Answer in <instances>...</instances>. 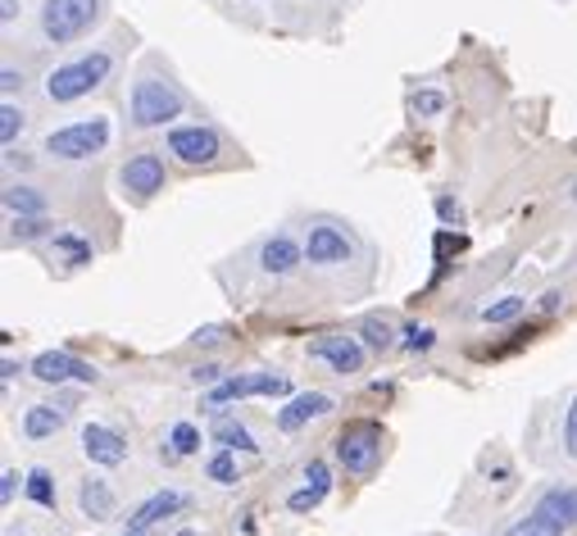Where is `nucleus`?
<instances>
[{"instance_id": "1", "label": "nucleus", "mask_w": 577, "mask_h": 536, "mask_svg": "<svg viewBox=\"0 0 577 536\" xmlns=\"http://www.w3.org/2000/svg\"><path fill=\"white\" fill-rule=\"evenodd\" d=\"M110 73H114V55L110 51H91L82 60L60 64L51 78H45V95H51L55 105H73V101H82V95H91Z\"/></svg>"}, {"instance_id": "2", "label": "nucleus", "mask_w": 577, "mask_h": 536, "mask_svg": "<svg viewBox=\"0 0 577 536\" xmlns=\"http://www.w3.org/2000/svg\"><path fill=\"white\" fill-rule=\"evenodd\" d=\"M101 10H105V0H45L41 6V37L51 45H73L101 23Z\"/></svg>"}, {"instance_id": "3", "label": "nucleus", "mask_w": 577, "mask_h": 536, "mask_svg": "<svg viewBox=\"0 0 577 536\" xmlns=\"http://www.w3.org/2000/svg\"><path fill=\"white\" fill-rule=\"evenodd\" d=\"M128 110H132L136 128H164L186 110V95L164 78H136L132 95H128Z\"/></svg>"}, {"instance_id": "4", "label": "nucleus", "mask_w": 577, "mask_h": 536, "mask_svg": "<svg viewBox=\"0 0 577 536\" xmlns=\"http://www.w3.org/2000/svg\"><path fill=\"white\" fill-rule=\"evenodd\" d=\"M105 145H110V119L91 114V119H78V123L55 128L51 136H45V155H55V160H91V155H101Z\"/></svg>"}, {"instance_id": "5", "label": "nucleus", "mask_w": 577, "mask_h": 536, "mask_svg": "<svg viewBox=\"0 0 577 536\" xmlns=\"http://www.w3.org/2000/svg\"><path fill=\"white\" fill-rule=\"evenodd\" d=\"M382 459V427L360 418V423H346L342 436H336V464H342L351 477H368Z\"/></svg>"}, {"instance_id": "6", "label": "nucleus", "mask_w": 577, "mask_h": 536, "mask_svg": "<svg viewBox=\"0 0 577 536\" xmlns=\"http://www.w3.org/2000/svg\"><path fill=\"white\" fill-rule=\"evenodd\" d=\"M169 155L191 164V169H210L219 155H223V136L210 128V123H186V128H173L169 132Z\"/></svg>"}, {"instance_id": "7", "label": "nucleus", "mask_w": 577, "mask_h": 536, "mask_svg": "<svg viewBox=\"0 0 577 536\" xmlns=\"http://www.w3.org/2000/svg\"><path fill=\"white\" fill-rule=\"evenodd\" d=\"M164 182H169V169H164V155H155V151H141V155H132V160L119 169L123 196H132L136 205H146L151 196H160Z\"/></svg>"}, {"instance_id": "8", "label": "nucleus", "mask_w": 577, "mask_h": 536, "mask_svg": "<svg viewBox=\"0 0 577 536\" xmlns=\"http://www.w3.org/2000/svg\"><path fill=\"white\" fill-rule=\"evenodd\" d=\"M32 377L45 382V386H60V382H95L101 373H95L87 360L69 355V351H41L32 360Z\"/></svg>"}, {"instance_id": "9", "label": "nucleus", "mask_w": 577, "mask_h": 536, "mask_svg": "<svg viewBox=\"0 0 577 536\" xmlns=\"http://www.w3.org/2000/svg\"><path fill=\"white\" fill-rule=\"evenodd\" d=\"M310 355L332 364V373H360L364 368V346H360V336H346V332H327L318 341H310Z\"/></svg>"}, {"instance_id": "10", "label": "nucleus", "mask_w": 577, "mask_h": 536, "mask_svg": "<svg viewBox=\"0 0 577 536\" xmlns=\"http://www.w3.org/2000/svg\"><path fill=\"white\" fill-rule=\"evenodd\" d=\"M292 386H286L282 373H246V377H227V382H214L210 401L223 405V401H246V396H286Z\"/></svg>"}, {"instance_id": "11", "label": "nucleus", "mask_w": 577, "mask_h": 536, "mask_svg": "<svg viewBox=\"0 0 577 536\" xmlns=\"http://www.w3.org/2000/svg\"><path fill=\"white\" fill-rule=\"evenodd\" d=\"M351 236L342 232V227H332V223H314L310 232H305V260L310 264H346L351 260Z\"/></svg>"}, {"instance_id": "12", "label": "nucleus", "mask_w": 577, "mask_h": 536, "mask_svg": "<svg viewBox=\"0 0 577 536\" xmlns=\"http://www.w3.org/2000/svg\"><path fill=\"white\" fill-rule=\"evenodd\" d=\"M82 455L101 468H119L128 459V442L114 432V427H101V423H87L82 427Z\"/></svg>"}, {"instance_id": "13", "label": "nucleus", "mask_w": 577, "mask_h": 536, "mask_svg": "<svg viewBox=\"0 0 577 536\" xmlns=\"http://www.w3.org/2000/svg\"><path fill=\"white\" fill-rule=\"evenodd\" d=\"M533 518H541L546 527H555L559 536L577 527V486H550V492L537 500Z\"/></svg>"}, {"instance_id": "14", "label": "nucleus", "mask_w": 577, "mask_h": 536, "mask_svg": "<svg viewBox=\"0 0 577 536\" xmlns=\"http://www.w3.org/2000/svg\"><path fill=\"white\" fill-rule=\"evenodd\" d=\"M305 260V246L301 241H292L286 232H277V236H269L264 246H260V269L269 273V277H286V273H296V264Z\"/></svg>"}, {"instance_id": "15", "label": "nucleus", "mask_w": 577, "mask_h": 536, "mask_svg": "<svg viewBox=\"0 0 577 536\" xmlns=\"http://www.w3.org/2000/svg\"><path fill=\"white\" fill-rule=\"evenodd\" d=\"M332 409V396H323V392H305V396H292L282 409H277V427L282 432H301L310 418H323Z\"/></svg>"}, {"instance_id": "16", "label": "nucleus", "mask_w": 577, "mask_h": 536, "mask_svg": "<svg viewBox=\"0 0 577 536\" xmlns=\"http://www.w3.org/2000/svg\"><path fill=\"white\" fill-rule=\"evenodd\" d=\"M182 505H186V496H182V492H155L146 505H136V509H132L128 527H151V523H160V518H173Z\"/></svg>"}, {"instance_id": "17", "label": "nucleus", "mask_w": 577, "mask_h": 536, "mask_svg": "<svg viewBox=\"0 0 577 536\" xmlns=\"http://www.w3.org/2000/svg\"><path fill=\"white\" fill-rule=\"evenodd\" d=\"M78 505H82L87 518H110V514H114V492H110V482L87 477L82 492H78Z\"/></svg>"}, {"instance_id": "18", "label": "nucleus", "mask_w": 577, "mask_h": 536, "mask_svg": "<svg viewBox=\"0 0 577 536\" xmlns=\"http://www.w3.org/2000/svg\"><path fill=\"white\" fill-rule=\"evenodd\" d=\"M64 427V414H55L51 405H32L23 414V436H32V442H45V436H55Z\"/></svg>"}, {"instance_id": "19", "label": "nucleus", "mask_w": 577, "mask_h": 536, "mask_svg": "<svg viewBox=\"0 0 577 536\" xmlns=\"http://www.w3.org/2000/svg\"><path fill=\"white\" fill-rule=\"evenodd\" d=\"M6 210L14 219H37V214H45V196L32 186H6Z\"/></svg>"}, {"instance_id": "20", "label": "nucleus", "mask_w": 577, "mask_h": 536, "mask_svg": "<svg viewBox=\"0 0 577 536\" xmlns=\"http://www.w3.org/2000/svg\"><path fill=\"white\" fill-rule=\"evenodd\" d=\"M214 442H219L223 451H242V455H255V451H260V446H255V436H251L242 423H232V418H219Z\"/></svg>"}, {"instance_id": "21", "label": "nucleus", "mask_w": 577, "mask_h": 536, "mask_svg": "<svg viewBox=\"0 0 577 536\" xmlns=\"http://www.w3.org/2000/svg\"><path fill=\"white\" fill-rule=\"evenodd\" d=\"M51 246H55V255L64 260V264H91V241H82L78 232H55V241H51Z\"/></svg>"}, {"instance_id": "22", "label": "nucleus", "mask_w": 577, "mask_h": 536, "mask_svg": "<svg viewBox=\"0 0 577 536\" xmlns=\"http://www.w3.org/2000/svg\"><path fill=\"white\" fill-rule=\"evenodd\" d=\"M28 496H32L41 509H55V482H51V473L32 468V473H28Z\"/></svg>"}, {"instance_id": "23", "label": "nucleus", "mask_w": 577, "mask_h": 536, "mask_svg": "<svg viewBox=\"0 0 577 536\" xmlns=\"http://www.w3.org/2000/svg\"><path fill=\"white\" fill-rule=\"evenodd\" d=\"M23 128H28V114H23V110H14L10 101L0 105V141H6V151L14 145V136H23Z\"/></svg>"}, {"instance_id": "24", "label": "nucleus", "mask_w": 577, "mask_h": 536, "mask_svg": "<svg viewBox=\"0 0 577 536\" xmlns=\"http://www.w3.org/2000/svg\"><path fill=\"white\" fill-rule=\"evenodd\" d=\"M523 310H527L523 296H505V301H496V305L483 310V323H514V318H523Z\"/></svg>"}, {"instance_id": "25", "label": "nucleus", "mask_w": 577, "mask_h": 536, "mask_svg": "<svg viewBox=\"0 0 577 536\" xmlns=\"http://www.w3.org/2000/svg\"><path fill=\"white\" fill-rule=\"evenodd\" d=\"M169 446H173V455H196L201 451V432L191 427V423H178L169 432Z\"/></svg>"}, {"instance_id": "26", "label": "nucleus", "mask_w": 577, "mask_h": 536, "mask_svg": "<svg viewBox=\"0 0 577 536\" xmlns=\"http://www.w3.org/2000/svg\"><path fill=\"white\" fill-rule=\"evenodd\" d=\"M364 341H368L373 351H392V346H396V341H392V327L382 323V318H368V323H364Z\"/></svg>"}, {"instance_id": "27", "label": "nucleus", "mask_w": 577, "mask_h": 536, "mask_svg": "<svg viewBox=\"0 0 577 536\" xmlns=\"http://www.w3.org/2000/svg\"><path fill=\"white\" fill-rule=\"evenodd\" d=\"M236 451H219L214 459H210V477L214 482H223V486H232L236 482V459H232Z\"/></svg>"}, {"instance_id": "28", "label": "nucleus", "mask_w": 577, "mask_h": 536, "mask_svg": "<svg viewBox=\"0 0 577 536\" xmlns=\"http://www.w3.org/2000/svg\"><path fill=\"white\" fill-rule=\"evenodd\" d=\"M323 505V492H314V486H301V492L286 496V509H296V514H310Z\"/></svg>"}, {"instance_id": "29", "label": "nucleus", "mask_w": 577, "mask_h": 536, "mask_svg": "<svg viewBox=\"0 0 577 536\" xmlns=\"http://www.w3.org/2000/svg\"><path fill=\"white\" fill-rule=\"evenodd\" d=\"M432 341H437V332H432V327H418V323H409L405 327V351H432Z\"/></svg>"}, {"instance_id": "30", "label": "nucleus", "mask_w": 577, "mask_h": 536, "mask_svg": "<svg viewBox=\"0 0 577 536\" xmlns=\"http://www.w3.org/2000/svg\"><path fill=\"white\" fill-rule=\"evenodd\" d=\"M305 486H314V492H323V496L332 492V473H327L323 459H310V464H305Z\"/></svg>"}, {"instance_id": "31", "label": "nucleus", "mask_w": 577, "mask_h": 536, "mask_svg": "<svg viewBox=\"0 0 577 536\" xmlns=\"http://www.w3.org/2000/svg\"><path fill=\"white\" fill-rule=\"evenodd\" d=\"M409 105H414V114H442L446 110V95L442 91H418Z\"/></svg>"}, {"instance_id": "32", "label": "nucleus", "mask_w": 577, "mask_h": 536, "mask_svg": "<svg viewBox=\"0 0 577 536\" xmlns=\"http://www.w3.org/2000/svg\"><path fill=\"white\" fill-rule=\"evenodd\" d=\"M41 232H45V219L37 214V219H14V232H10V236H14V241H37Z\"/></svg>"}, {"instance_id": "33", "label": "nucleus", "mask_w": 577, "mask_h": 536, "mask_svg": "<svg viewBox=\"0 0 577 536\" xmlns=\"http://www.w3.org/2000/svg\"><path fill=\"white\" fill-rule=\"evenodd\" d=\"M505 536H559V532H555V527H546L541 518H523V523H514Z\"/></svg>"}, {"instance_id": "34", "label": "nucleus", "mask_w": 577, "mask_h": 536, "mask_svg": "<svg viewBox=\"0 0 577 536\" xmlns=\"http://www.w3.org/2000/svg\"><path fill=\"white\" fill-rule=\"evenodd\" d=\"M564 446H568V455L577 459V396H573V405H568V418H564Z\"/></svg>"}, {"instance_id": "35", "label": "nucleus", "mask_w": 577, "mask_h": 536, "mask_svg": "<svg viewBox=\"0 0 577 536\" xmlns=\"http://www.w3.org/2000/svg\"><path fill=\"white\" fill-rule=\"evenodd\" d=\"M223 336H227V327H223V323H210V327H196V336H191V341H196V346H219Z\"/></svg>"}, {"instance_id": "36", "label": "nucleus", "mask_w": 577, "mask_h": 536, "mask_svg": "<svg viewBox=\"0 0 577 536\" xmlns=\"http://www.w3.org/2000/svg\"><path fill=\"white\" fill-rule=\"evenodd\" d=\"M14 486H19V473H14V468H6V473H0V500H6V505L14 500Z\"/></svg>"}, {"instance_id": "37", "label": "nucleus", "mask_w": 577, "mask_h": 536, "mask_svg": "<svg viewBox=\"0 0 577 536\" xmlns=\"http://www.w3.org/2000/svg\"><path fill=\"white\" fill-rule=\"evenodd\" d=\"M437 214H442L446 223H459V219H464V210H459V201H451V196H442V201H437Z\"/></svg>"}, {"instance_id": "38", "label": "nucleus", "mask_w": 577, "mask_h": 536, "mask_svg": "<svg viewBox=\"0 0 577 536\" xmlns=\"http://www.w3.org/2000/svg\"><path fill=\"white\" fill-rule=\"evenodd\" d=\"M537 305H541V314H555V310L564 305V291H546V296H541Z\"/></svg>"}, {"instance_id": "39", "label": "nucleus", "mask_w": 577, "mask_h": 536, "mask_svg": "<svg viewBox=\"0 0 577 536\" xmlns=\"http://www.w3.org/2000/svg\"><path fill=\"white\" fill-rule=\"evenodd\" d=\"M219 364H201V368H191V377H196V382H219Z\"/></svg>"}, {"instance_id": "40", "label": "nucleus", "mask_w": 577, "mask_h": 536, "mask_svg": "<svg viewBox=\"0 0 577 536\" xmlns=\"http://www.w3.org/2000/svg\"><path fill=\"white\" fill-rule=\"evenodd\" d=\"M23 6H19V0H0V23H14V14H19Z\"/></svg>"}, {"instance_id": "41", "label": "nucleus", "mask_w": 577, "mask_h": 536, "mask_svg": "<svg viewBox=\"0 0 577 536\" xmlns=\"http://www.w3.org/2000/svg\"><path fill=\"white\" fill-rule=\"evenodd\" d=\"M0 87H6V95H10L14 87H23V78H19L14 69H6V73H0Z\"/></svg>"}, {"instance_id": "42", "label": "nucleus", "mask_w": 577, "mask_h": 536, "mask_svg": "<svg viewBox=\"0 0 577 536\" xmlns=\"http://www.w3.org/2000/svg\"><path fill=\"white\" fill-rule=\"evenodd\" d=\"M123 536H146V527H128V532H123Z\"/></svg>"}, {"instance_id": "43", "label": "nucleus", "mask_w": 577, "mask_h": 536, "mask_svg": "<svg viewBox=\"0 0 577 536\" xmlns=\"http://www.w3.org/2000/svg\"><path fill=\"white\" fill-rule=\"evenodd\" d=\"M178 536H196V532H178Z\"/></svg>"}, {"instance_id": "44", "label": "nucleus", "mask_w": 577, "mask_h": 536, "mask_svg": "<svg viewBox=\"0 0 577 536\" xmlns=\"http://www.w3.org/2000/svg\"><path fill=\"white\" fill-rule=\"evenodd\" d=\"M573 201H577V182H573Z\"/></svg>"}]
</instances>
